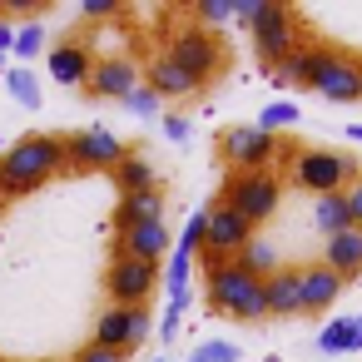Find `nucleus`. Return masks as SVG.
Listing matches in <instances>:
<instances>
[{
	"mask_svg": "<svg viewBox=\"0 0 362 362\" xmlns=\"http://www.w3.org/2000/svg\"><path fill=\"white\" fill-rule=\"evenodd\" d=\"M55 174H65V139L25 134L0 154V199H25V194L45 189Z\"/></svg>",
	"mask_w": 362,
	"mask_h": 362,
	"instance_id": "obj_1",
	"label": "nucleus"
},
{
	"mask_svg": "<svg viewBox=\"0 0 362 362\" xmlns=\"http://www.w3.org/2000/svg\"><path fill=\"white\" fill-rule=\"evenodd\" d=\"M362 179V164L347 149H293L288 154V184L322 199V194H347V184Z\"/></svg>",
	"mask_w": 362,
	"mask_h": 362,
	"instance_id": "obj_2",
	"label": "nucleus"
},
{
	"mask_svg": "<svg viewBox=\"0 0 362 362\" xmlns=\"http://www.w3.org/2000/svg\"><path fill=\"white\" fill-rule=\"evenodd\" d=\"M209 308L218 317H233V322H263L268 317V288L258 278H248L238 263H209Z\"/></svg>",
	"mask_w": 362,
	"mask_h": 362,
	"instance_id": "obj_3",
	"label": "nucleus"
},
{
	"mask_svg": "<svg viewBox=\"0 0 362 362\" xmlns=\"http://www.w3.org/2000/svg\"><path fill=\"white\" fill-rule=\"evenodd\" d=\"M218 204H228L233 214H243V218L258 228V223H268V218L278 214V204H283V179H278L273 169L228 174V179H223V194H218Z\"/></svg>",
	"mask_w": 362,
	"mask_h": 362,
	"instance_id": "obj_4",
	"label": "nucleus"
},
{
	"mask_svg": "<svg viewBox=\"0 0 362 362\" xmlns=\"http://www.w3.org/2000/svg\"><path fill=\"white\" fill-rule=\"evenodd\" d=\"M124 139L105 124H90V129H75L65 139V174H115L119 159H124Z\"/></svg>",
	"mask_w": 362,
	"mask_h": 362,
	"instance_id": "obj_5",
	"label": "nucleus"
},
{
	"mask_svg": "<svg viewBox=\"0 0 362 362\" xmlns=\"http://www.w3.org/2000/svg\"><path fill=\"white\" fill-rule=\"evenodd\" d=\"M283 154L278 134H268L263 124H233L218 134V164L228 174H253V169H268L273 159Z\"/></svg>",
	"mask_w": 362,
	"mask_h": 362,
	"instance_id": "obj_6",
	"label": "nucleus"
},
{
	"mask_svg": "<svg viewBox=\"0 0 362 362\" xmlns=\"http://www.w3.org/2000/svg\"><path fill=\"white\" fill-rule=\"evenodd\" d=\"M164 55H169L174 65H184L204 90L228 70V50H223L204 25H184V30H174V40H169V50H164Z\"/></svg>",
	"mask_w": 362,
	"mask_h": 362,
	"instance_id": "obj_7",
	"label": "nucleus"
},
{
	"mask_svg": "<svg viewBox=\"0 0 362 362\" xmlns=\"http://www.w3.org/2000/svg\"><path fill=\"white\" fill-rule=\"evenodd\" d=\"M154 288H159V268L154 263L110 253V268H105V298H110V308H149Z\"/></svg>",
	"mask_w": 362,
	"mask_h": 362,
	"instance_id": "obj_8",
	"label": "nucleus"
},
{
	"mask_svg": "<svg viewBox=\"0 0 362 362\" xmlns=\"http://www.w3.org/2000/svg\"><path fill=\"white\" fill-rule=\"evenodd\" d=\"M298 45H303V21H298V11H293V6H278V0H268L263 16L253 21V50H258V60L278 65V60L293 55Z\"/></svg>",
	"mask_w": 362,
	"mask_h": 362,
	"instance_id": "obj_9",
	"label": "nucleus"
},
{
	"mask_svg": "<svg viewBox=\"0 0 362 362\" xmlns=\"http://www.w3.org/2000/svg\"><path fill=\"white\" fill-rule=\"evenodd\" d=\"M149 332H154L149 308H105V313L95 317V337H90V342H100V347H110V352L129 357V352H139V347H144V337H149Z\"/></svg>",
	"mask_w": 362,
	"mask_h": 362,
	"instance_id": "obj_10",
	"label": "nucleus"
},
{
	"mask_svg": "<svg viewBox=\"0 0 362 362\" xmlns=\"http://www.w3.org/2000/svg\"><path fill=\"white\" fill-rule=\"evenodd\" d=\"M253 243V223L243 214H233L228 204H209V233H204V248H209V263H233L243 248Z\"/></svg>",
	"mask_w": 362,
	"mask_h": 362,
	"instance_id": "obj_11",
	"label": "nucleus"
},
{
	"mask_svg": "<svg viewBox=\"0 0 362 362\" xmlns=\"http://www.w3.org/2000/svg\"><path fill=\"white\" fill-rule=\"evenodd\" d=\"M313 90L327 100V105H352L362 100V60L347 55V50H327L322 55V70L313 80Z\"/></svg>",
	"mask_w": 362,
	"mask_h": 362,
	"instance_id": "obj_12",
	"label": "nucleus"
},
{
	"mask_svg": "<svg viewBox=\"0 0 362 362\" xmlns=\"http://www.w3.org/2000/svg\"><path fill=\"white\" fill-rule=\"evenodd\" d=\"M115 253L119 258H139V263H164L169 253H174V233H169V223L164 218H154V223H139V228H129V233H115Z\"/></svg>",
	"mask_w": 362,
	"mask_h": 362,
	"instance_id": "obj_13",
	"label": "nucleus"
},
{
	"mask_svg": "<svg viewBox=\"0 0 362 362\" xmlns=\"http://www.w3.org/2000/svg\"><path fill=\"white\" fill-rule=\"evenodd\" d=\"M45 70H50V80H55V85L85 90V85H90V75H95V55H90V45H85V40H60V45L45 55Z\"/></svg>",
	"mask_w": 362,
	"mask_h": 362,
	"instance_id": "obj_14",
	"label": "nucleus"
},
{
	"mask_svg": "<svg viewBox=\"0 0 362 362\" xmlns=\"http://www.w3.org/2000/svg\"><path fill=\"white\" fill-rule=\"evenodd\" d=\"M134 85H139V65L129 55H100L85 95H95V100H124Z\"/></svg>",
	"mask_w": 362,
	"mask_h": 362,
	"instance_id": "obj_15",
	"label": "nucleus"
},
{
	"mask_svg": "<svg viewBox=\"0 0 362 362\" xmlns=\"http://www.w3.org/2000/svg\"><path fill=\"white\" fill-rule=\"evenodd\" d=\"M342 278L317 258V263H303V317H322L337 298H342Z\"/></svg>",
	"mask_w": 362,
	"mask_h": 362,
	"instance_id": "obj_16",
	"label": "nucleus"
},
{
	"mask_svg": "<svg viewBox=\"0 0 362 362\" xmlns=\"http://www.w3.org/2000/svg\"><path fill=\"white\" fill-rule=\"evenodd\" d=\"M144 85H149L159 100H189V95L204 90V85H199L184 65H174L169 55H154V60H149V80H144Z\"/></svg>",
	"mask_w": 362,
	"mask_h": 362,
	"instance_id": "obj_17",
	"label": "nucleus"
},
{
	"mask_svg": "<svg viewBox=\"0 0 362 362\" xmlns=\"http://www.w3.org/2000/svg\"><path fill=\"white\" fill-rule=\"evenodd\" d=\"M268 317H303V268H278L268 283Z\"/></svg>",
	"mask_w": 362,
	"mask_h": 362,
	"instance_id": "obj_18",
	"label": "nucleus"
},
{
	"mask_svg": "<svg viewBox=\"0 0 362 362\" xmlns=\"http://www.w3.org/2000/svg\"><path fill=\"white\" fill-rule=\"evenodd\" d=\"M322 263L342 278V283H352V278H362V228L352 223L347 233H337V238H327L322 243Z\"/></svg>",
	"mask_w": 362,
	"mask_h": 362,
	"instance_id": "obj_19",
	"label": "nucleus"
},
{
	"mask_svg": "<svg viewBox=\"0 0 362 362\" xmlns=\"http://www.w3.org/2000/svg\"><path fill=\"white\" fill-rule=\"evenodd\" d=\"M164 218V189H144V194H119V209H115V233H129L139 223H154Z\"/></svg>",
	"mask_w": 362,
	"mask_h": 362,
	"instance_id": "obj_20",
	"label": "nucleus"
},
{
	"mask_svg": "<svg viewBox=\"0 0 362 362\" xmlns=\"http://www.w3.org/2000/svg\"><path fill=\"white\" fill-rule=\"evenodd\" d=\"M322 55H327V45L303 40L293 55H283V60L273 65V80H278V85L293 80V85H308V90H313V80H317V70H322Z\"/></svg>",
	"mask_w": 362,
	"mask_h": 362,
	"instance_id": "obj_21",
	"label": "nucleus"
},
{
	"mask_svg": "<svg viewBox=\"0 0 362 362\" xmlns=\"http://www.w3.org/2000/svg\"><path fill=\"white\" fill-rule=\"evenodd\" d=\"M115 184H119V194H144V189H159V169L149 164V154L129 149L115 169Z\"/></svg>",
	"mask_w": 362,
	"mask_h": 362,
	"instance_id": "obj_22",
	"label": "nucleus"
},
{
	"mask_svg": "<svg viewBox=\"0 0 362 362\" xmlns=\"http://www.w3.org/2000/svg\"><path fill=\"white\" fill-rule=\"evenodd\" d=\"M313 223H317L322 243H327V238H337V233H347V228H352L347 194H322V199H313Z\"/></svg>",
	"mask_w": 362,
	"mask_h": 362,
	"instance_id": "obj_23",
	"label": "nucleus"
},
{
	"mask_svg": "<svg viewBox=\"0 0 362 362\" xmlns=\"http://www.w3.org/2000/svg\"><path fill=\"white\" fill-rule=\"evenodd\" d=\"M233 263H238V268H243L248 278H258V283H268V278H273V273L283 268V258H278V248H273L268 238H258V233H253V243H248V248H243V253H238Z\"/></svg>",
	"mask_w": 362,
	"mask_h": 362,
	"instance_id": "obj_24",
	"label": "nucleus"
},
{
	"mask_svg": "<svg viewBox=\"0 0 362 362\" xmlns=\"http://www.w3.org/2000/svg\"><path fill=\"white\" fill-rule=\"evenodd\" d=\"M6 90H11V100L16 105H25V110H35L40 105V80L21 65V70H6Z\"/></svg>",
	"mask_w": 362,
	"mask_h": 362,
	"instance_id": "obj_25",
	"label": "nucleus"
},
{
	"mask_svg": "<svg viewBox=\"0 0 362 362\" xmlns=\"http://www.w3.org/2000/svg\"><path fill=\"white\" fill-rule=\"evenodd\" d=\"M119 105H124V115H134V119H154V115L164 110V100H159L149 85H134V90L119 100Z\"/></svg>",
	"mask_w": 362,
	"mask_h": 362,
	"instance_id": "obj_26",
	"label": "nucleus"
},
{
	"mask_svg": "<svg viewBox=\"0 0 362 362\" xmlns=\"http://www.w3.org/2000/svg\"><path fill=\"white\" fill-rule=\"evenodd\" d=\"M45 50V30H40V21H25L21 30H16V50L11 55H21V60H35Z\"/></svg>",
	"mask_w": 362,
	"mask_h": 362,
	"instance_id": "obj_27",
	"label": "nucleus"
},
{
	"mask_svg": "<svg viewBox=\"0 0 362 362\" xmlns=\"http://www.w3.org/2000/svg\"><path fill=\"white\" fill-rule=\"evenodd\" d=\"M347 332H352V317H332L313 342H317V352H347Z\"/></svg>",
	"mask_w": 362,
	"mask_h": 362,
	"instance_id": "obj_28",
	"label": "nucleus"
},
{
	"mask_svg": "<svg viewBox=\"0 0 362 362\" xmlns=\"http://www.w3.org/2000/svg\"><path fill=\"white\" fill-rule=\"evenodd\" d=\"M258 124H263L268 134H278L283 124H298V105H293V100H273V105L258 115Z\"/></svg>",
	"mask_w": 362,
	"mask_h": 362,
	"instance_id": "obj_29",
	"label": "nucleus"
},
{
	"mask_svg": "<svg viewBox=\"0 0 362 362\" xmlns=\"http://www.w3.org/2000/svg\"><path fill=\"white\" fill-rule=\"evenodd\" d=\"M199 25L209 30V25H218V21H228V16H238V0H199Z\"/></svg>",
	"mask_w": 362,
	"mask_h": 362,
	"instance_id": "obj_30",
	"label": "nucleus"
},
{
	"mask_svg": "<svg viewBox=\"0 0 362 362\" xmlns=\"http://www.w3.org/2000/svg\"><path fill=\"white\" fill-rule=\"evenodd\" d=\"M204 233H209V209H204V214H194V218L184 223V233H179V243H174V248H179V253H199Z\"/></svg>",
	"mask_w": 362,
	"mask_h": 362,
	"instance_id": "obj_31",
	"label": "nucleus"
},
{
	"mask_svg": "<svg viewBox=\"0 0 362 362\" xmlns=\"http://www.w3.org/2000/svg\"><path fill=\"white\" fill-rule=\"evenodd\" d=\"M189 362H238V347H233V342H218V337H214V342H199Z\"/></svg>",
	"mask_w": 362,
	"mask_h": 362,
	"instance_id": "obj_32",
	"label": "nucleus"
},
{
	"mask_svg": "<svg viewBox=\"0 0 362 362\" xmlns=\"http://www.w3.org/2000/svg\"><path fill=\"white\" fill-rule=\"evenodd\" d=\"M124 11V0H80V16L85 21H115Z\"/></svg>",
	"mask_w": 362,
	"mask_h": 362,
	"instance_id": "obj_33",
	"label": "nucleus"
},
{
	"mask_svg": "<svg viewBox=\"0 0 362 362\" xmlns=\"http://www.w3.org/2000/svg\"><path fill=\"white\" fill-rule=\"evenodd\" d=\"M70 362H124V357H119V352H110V347H100V342H85Z\"/></svg>",
	"mask_w": 362,
	"mask_h": 362,
	"instance_id": "obj_34",
	"label": "nucleus"
},
{
	"mask_svg": "<svg viewBox=\"0 0 362 362\" xmlns=\"http://www.w3.org/2000/svg\"><path fill=\"white\" fill-rule=\"evenodd\" d=\"M164 134H169L174 144H184V139H189V119H184V115H164Z\"/></svg>",
	"mask_w": 362,
	"mask_h": 362,
	"instance_id": "obj_35",
	"label": "nucleus"
},
{
	"mask_svg": "<svg viewBox=\"0 0 362 362\" xmlns=\"http://www.w3.org/2000/svg\"><path fill=\"white\" fill-rule=\"evenodd\" d=\"M347 209H352V223L362 228V179H352V184H347Z\"/></svg>",
	"mask_w": 362,
	"mask_h": 362,
	"instance_id": "obj_36",
	"label": "nucleus"
},
{
	"mask_svg": "<svg viewBox=\"0 0 362 362\" xmlns=\"http://www.w3.org/2000/svg\"><path fill=\"white\" fill-rule=\"evenodd\" d=\"M263 6H268V0H238V21H243V25L253 30V21L263 16Z\"/></svg>",
	"mask_w": 362,
	"mask_h": 362,
	"instance_id": "obj_37",
	"label": "nucleus"
},
{
	"mask_svg": "<svg viewBox=\"0 0 362 362\" xmlns=\"http://www.w3.org/2000/svg\"><path fill=\"white\" fill-rule=\"evenodd\" d=\"M0 11H21V16H35V11H50L45 0H0Z\"/></svg>",
	"mask_w": 362,
	"mask_h": 362,
	"instance_id": "obj_38",
	"label": "nucleus"
},
{
	"mask_svg": "<svg viewBox=\"0 0 362 362\" xmlns=\"http://www.w3.org/2000/svg\"><path fill=\"white\" fill-rule=\"evenodd\" d=\"M347 352H362V313H352V332H347Z\"/></svg>",
	"mask_w": 362,
	"mask_h": 362,
	"instance_id": "obj_39",
	"label": "nucleus"
},
{
	"mask_svg": "<svg viewBox=\"0 0 362 362\" xmlns=\"http://www.w3.org/2000/svg\"><path fill=\"white\" fill-rule=\"evenodd\" d=\"M6 50H16V25L0 21V55H6Z\"/></svg>",
	"mask_w": 362,
	"mask_h": 362,
	"instance_id": "obj_40",
	"label": "nucleus"
},
{
	"mask_svg": "<svg viewBox=\"0 0 362 362\" xmlns=\"http://www.w3.org/2000/svg\"><path fill=\"white\" fill-rule=\"evenodd\" d=\"M154 362H169V357H154Z\"/></svg>",
	"mask_w": 362,
	"mask_h": 362,
	"instance_id": "obj_41",
	"label": "nucleus"
},
{
	"mask_svg": "<svg viewBox=\"0 0 362 362\" xmlns=\"http://www.w3.org/2000/svg\"><path fill=\"white\" fill-rule=\"evenodd\" d=\"M0 149H6V139H0Z\"/></svg>",
	"mask_w": 362,
	"mask_h": 362,
	"instance_id": "obj_42",
	"label": "nucleus"
},
{
	"mask_svg": "<svg viewBox=\"0 0 362 362\" xmlns=\"http://www.w3.org/2000/svg\"><path fill=\"white\" fill-rule=\"evenodd\" d=\"M0 362H6V357H0Z\"/></svg>",
	"mask_w": 362,
	"mask_h": 362,
	"instance_id": "obj_43",
	"label": "nucleus"
}]
</instances>
